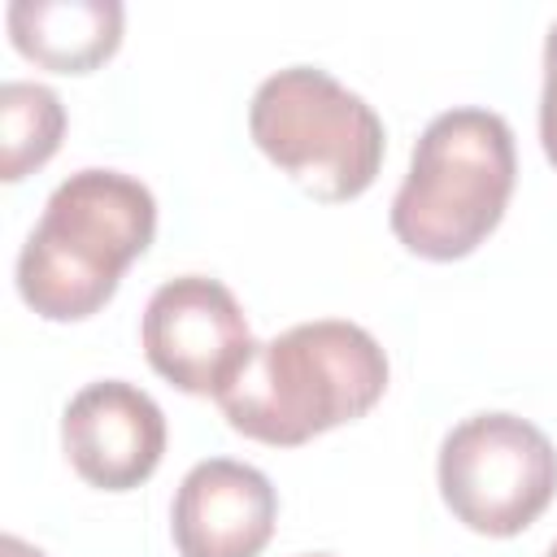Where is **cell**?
Segmentation results:
<instances>
[{
    "mask_svg": "<svg viewBox=\"0 0 557 557\" xmlns=\"http://www.w3.org/2000/svg\"><path fill=\"white\" fill-rule=\"evenodd\" d=\"M152 235L157 200L135 174L74 170L52 187L17 252V296L48 322H83L113 300Z\"/></svg>",
    "mask_w": 557,
    "mask_h": 557,
    "instance_id": "cell-1",
    "label": "cell"
},
{
    "mask_svg": "<svg viewBox=\"0 0 557 557\" xmlns=\"http://www.w3.org/2000/svg\"><path fill=\"white\" fill-rule=\"evenodd\" d=\"M383 344L348 318H318L257 344V357L218 405L231 431L274 448H296L322 431L357 422L383 400Z\"/></svg>",
    "mask_w": 557,
    "mask_h": 557,
    "instance_id": "cell-2",
    "label": "cell"
},
{
    "mask_svg": "<svg viewBox=\"0 0 557 557\" xmlns=\"http://www.w3.org/2000/svg\"><path fill=\"white\" fill-rule=\"evenodd\" d=\"M513 131L496 109L461 104L426 122L392 196V235L426 261L470 257L513 196Z\"/></svg>",
    "mask_w": 557,
    "mask_h": 557,
    "instance_id": "cell-3",
    "label": "cell"
},
{
    "mask_svg": "<svg viewBox=\"0 0 557 557\" xmlns=\"http://www.w3.org/2000/svg\"><path fill=\"white\" fill-rule=\"evenodd\" d=\"M252 144L313 200H357L383 165V117L322 65H287L257 83Z\"/></svg>",
    "mask_w": 557,
    "mask_h": 557,
    "instance_id": "cell-4",
    "label": "cell"
},
{
    "mask_svg": "<svg viewBox=\"0 0 557 557\" xmlns=\"http://www.w3.org/2000/svg\"><path fill=\"white\" fill-rule=\"evenodd\" d=\"M435 479L461 527L509 540L557 496V448L535 422L487 409L461 418L444 435Z\"/></svg>",
    "mask_w": 557,
    "mask_h": 557,
    "instance_id": "cell-5",
    "label": "cell"
},
{
    "mask_svg": "<svg viewBox=\"0 0 557 557\" xmlns=\"http://www.w3.org/2000/svg\"><path fill=\"white\" fill-rule=\"evenodd\" d=\"M148 366L191 396H222L257 357V339L235 292L209 274L165 278L139 322Z\"/></svg>",
    "mask_w": 557,
    "mask_h": 557,
    "instance_id": "cell-6",
    "label": "cell"
},
{
    "mask_svg": "<svg viewBox=\"0 0 557 557\" xmlns=\"http://www.w3.org/2000/svg\"><path fill=\"white\" fill-rule=\"evenodd\" d=\"M61 448L83 483L100 492H131L161 466L165 413L144 387L126 379H96L70 396L61 413Z\"/></svg>",
    "mask_w": 557,
    "mask_h": 557,
    "instance_id": "cell-7",
    "label": "cell"
},
{
    "mask_svg": "<svg viewBox=\"0 0 557 557\" xmlns=\"http://www.w3.org/2000/svg\"><path fill=\"white\" fill-rule=\"evenodd\" d=\"M278 518L274 483L235 457L196 461L170 505L178 557H257Z\"/></svg>",
    "mask_w": 557,
    "mask_h": 557,
    "instance_id": "cell-8",
    "label": "cell"
},
{
    "mask_svg": "<svg viewBox=\"0 0 557 557\" xmlns=\"http://www.w3.org/2000/svg\"><path fill=\"white\" fill-rule=\"evenodd\" d=\"M4 22L13 48L57 74H87L122 44L117 0H13Z\"/></svg>",
    "mask_w": 557,
    "mask_h": 557,
    "instance_id": "cell-9",
    "label": "cell"
},
{
    "mask_svg": "<svg viewBox=\"0 0 557 557\" xmlns=\"http://www.w3.org/2000/svg\"><path fill=\"white\" fill-rule=\"evenodd\" d=\"M65 135V104L48 83L9 78L0 87V178L17 183L52 152Z\"/></svg>",
    "mask_w": 557,
    "mask_h": 557,
    "instance_id": "cell-10",
    "label": "cell"
},
{
    "mask_svg": "<svg viewBox=\"0 0 557 557\" xmlns=\"http://www.w3.org/2000/svg\"><path fill=\"white\" fill-rule=\"evenodd\" d=\"M540 144L544 157L557 165V22L544 39V91H540Z\"/></svg>",
    "mask_w": 557,
    "mask_h": 557,
    "instance_id": "cell-11",
    "label": "cell"
},
{
    "mask_svg": "<svg viewBox=\"0 0 557 557\" xmlns=\"http://www.w3.org/2000/svg\"><path fill=\"white\" fill-rule=\"evenodd\" d=\"M0 557H44V548L26 544L22 535H4V540H0Z\"/></svg>",
    "mask_w": 557,
    "mask_h": 557,
    "instance_id": "cell-12",
    "label": "cell"
},
{
    "mask_svg": "<svg viewBox=\"0 0 557 557\" xmlns=\"http://www.w3.org/2000/svg\"><path fill=\"white\" fill-rule=\"evenodd\" d=\"M305 557H331V553H305Z\"/></svg>",
    "mask_w": 557,
    "mask_h": 557,
    "instance_id": "cell-13",
    "label": "cell"
},
{
    "mask_svg": "<svg viewBox=\"0 0 557 557\" xmlns=\"http://www.w3.org/2000/svg\"><path fill=\"white\" fill-rule=\"evenodd\" d=\"M544 557H557V544H553V548H548V553H544Z\"/></svg>",
    "mask_w": 557,
    "mask_h": 557,
    "instance_id": "cell-14",
    "label": "cell"
}]
</instances>
